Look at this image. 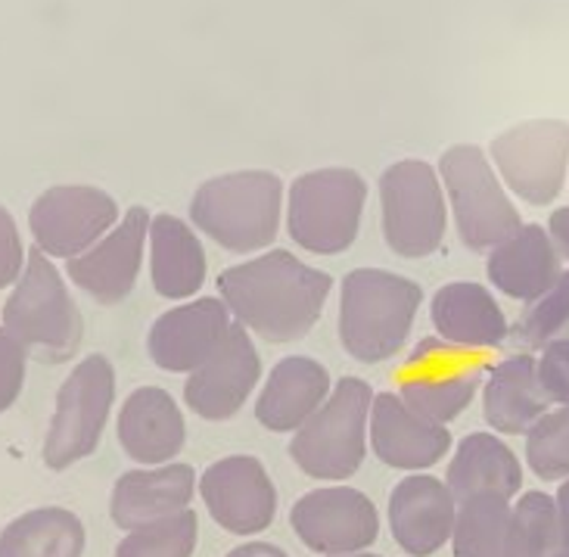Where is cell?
Wrapping results in <instances>:
<instances>
[{"instance_id":"52a82bcc","label":"cell","mask_w":569,"mask_h":557,"mask_svg":"<svg viewBox=\"0 0 569 557\" xmlns=\"http://www.w3.org/2000/svg\"><path fill=\"white\" fill-rule=\"evenodd\" d=\"M368 185L355 169L299 175L287 193V233L311 256H339L361 233Z\"/></svg>"},{"instance_id":"277c9868","label":"cell","mask_w":569,"mask_h":557,"mask_svg":"<svg viewBox=\"0 0 569 557\" xmlns=\"http://www.w3.org/2000/svg\"><path fill=\"white\" fill-rule=\"evenodd\" d=\"M3 327L16 342L44 365H62L84 340V318L57 265L41 249H29L26 271L3 302Z\"/></svg>"},{"instance_id":"d6986e66","label":"cell","mask_w":569,"mask_h":557,"mask_svg":"<svg viewBox=\"0 0 569 557\" xmlns=\"http://www.w3.org/2000/svg\"><path fill=\"white\" fill-rule=\"evenodd\" d=\"M458 501L446 483L430 474H411L392 489L389 529L408 557H430L451 543Z\"/></svg>"},{"instance_id":"2e32d148","label":"cell","mask_w":569,"mask_h":557,"mask_svg":"<svg viewBox=\"0 0 569 557\" xmlns=\"http://www.w3.org/2000/svg\"><path fill=\"white\" fill-rule=\"evenodd\" d=\"M153 216L143 206H131L112 231L88 252L66 262V275L100 306H119L138 287L143 249L150 240Z\"/></svg>"},{"instance_id":"83f0119b","label":"cell","mask_w":569,"mask_h":557,"mask_svg":"<svg viewBox=\"0 0 569 557\" xmlns=\"http://www.w3.org/2000/svg\"><path fill=\"white\" fill-rule=\"evenodd\" d=\"M84 527L66 508H34L0 529V557H81Z\"/></svg>"},{"instance_id":"4dcf8cb0","label":"cell","mask_w":569,"mask_h":557,"mask_svg":"<svg viewBox=\"0 0 569 557\" xmlns=\"http://www.w3.org/2000/svg\"><path fill=\"white\" fill-rule=\"evenodd\" d=\"M569 334V268L560 275L555 287L539 299L526 302L520 318L510 325L508 340L517 346V352H536L545 349L548 342L563 340Z\"/></svg>"},{"instance_id":"74e56055","label":"cell","mask_w":569,"mask_h":557,"mask_svg":"<svg viewBox=\"0 0 569 557\" xmlns=\"http://www.w3.org/2000/svg\"><path fill=\"white\" fill-rule=\"evenodd\" d=\"M228 557H290V555L271 543H247V545H237V548H231Z\"/></svg>"},{"instance_id":"3957f363","label":"cell","mask_w":569,"mask_h":557,"mask_svg":"<svg viewBox=\"0 0 569 557\" xmlns=\"http://www.w3.org/2000/svg\"><path fill=\"white\" fill-rule=\"evenodd\" d=\"M283 181L274 171L247 169L202 181L190 200V225L228 252H262L280 233Z\"/></svg>"},{"instance_id":"5b68a950","label":"cell","mask_w":569,"mask_h":557,"mask_svg":"<svg viewBox=\"0 0 569 557\" xmlns=\"http://www.w3.org/2000/svg\"><path fill=\"white\" fill-rule=\"evenodd\" d=\"M373 389L361 377L337 380L327 402L296 430L290 458L311 480L342 483L355 477L368 455Z\"/></svg>"},{"instance_id":"e0dca14e","label":"cell","mask_w":569,"mask_h":557,"mask_svg":"<svg viewBox=\"0 0 569 557\" xmlns=\"http://www.w3.org/2000/svg\"><path fill=\"white\" fill-rule=\"evenodd\" d=\"M259 380H262V361L252 334L233 321L228 340L216 356L193 374H187L184 402L202 420L212 424L231 420L247 405Z\"/></svg>"},{"instance_id":"ac0fdd59","label":"cell","mask_w":569,"mask_h":557,"mask_svg":"<svg viewBox=\"0 0 569 557\" xmlns=\"http://www.w3.org/2000/svg\"><path fill=\"white\" fill-rule=\"evenodd\" d=\"M368 442L383 465L396 470H427L451 449L446 424L417 415L399 392H380L370 405Z\"/></svg>"},{"instance_id":"30bf717a","label":"cell","mask_w":569,"mask_h":557,"mask_svg":"<svg viewBox=\"0 0 569 557\" xmlns=\"http://www.w3.org/2000/svg\"><path fill=\"white\" fill-rule=\"evenodd\" d=\"M489 159L513 197L529 206H551L569 178V122L532 119L501 131Z\"/></svg>"},{"instance_id":"cb8c5ba5","label":"cell","mask_w":569,"mask_h":557,"mask_svg":"<svg viewBox=\"0 0 569 557\" xmlns=\"http://www.w3.org/2000/svg\"><path fill=\"white\" fill-rule=\"evenodd\" d=\"M333 392L330 371L318 358H280L256 399V420L271 434H296Z\"/></svg>"},{"instance_id":"d4e9b609","label":"cell","mask_w":569,"mask_h":557,"mask_svg":"<svg viewBox=\"0 0 569 557\" xmlns=\"http://www.w3.org/2000/svg\"><path fill=\"white\" fill-rule=\"evenodd\" d=\"M551 411V399L541 389L536 358L513 352L498 361L482 384V418L505 436L529 434Z\"/></svg>"},{"instance_id":"f546056e","label":"cell","mask_w":569,"mask_h":557,"mask_svg":"<svg viewBox=\"0 0 569 557\" xmlns=\"http://www.w3.org/2000/svg\"><path fill=\"white\" fill-rule=\"evenodd\" d=\"M510 527V498L473 496L458 501L455 517V557H505Z\"/></svg>"},{"instance_id":"9a60e30c","label":"cell","mask_w":569,"mask_h":557,"mask_svg":"<svg viewBox=\"0 0 569 557\" xmlns=\"http://www.w3.org/2000/svg\"><path fill=\"white\" fill-rule=\"evenodd\" d=\"M231 327L233 318L221 296L187 299L156 318L147 334V352L162 371L193 374L224 346Z\"/></svg>"},{"instance_id":"7a4b0ae2","label":"cell","mask_w":569,"mask_h":557,"mask_svg":"<svg viewBox=\"0 0 569 557\" xmlns=\"http://www.w3.org/2000/svg\"><path fill=\"white\" fill-rule=\"evenodd\" d=\"M423 302L420 284L383 268H355L339 284V340L365 365L396 358Z\"/></svg>"},{"instance_id":"4fadbf2b","label":"cell","mask_w":569,"mask_h":557,"mask_svg":"<svg viewBox=\"0 0 569 557\" xmlns=\"http://www.w3.org/2000/svg\"><path fill=\"white\" fill-rule=\"evenodd\" d=\"M290 527L308 551L323 557L358 555L380 536V514L361 489L321 486L292 505Z\"/></svg>"},{"instance_id":"1f68e13d","label":"cell","mask_w":569,"mask_h":557,"mask_svg":"<svg viewBox=\"0 0 569 557\" xmlns=\"http://www.w3.org/2000/svg\"><path fill=\"white\" fill-rule=\"evenodd\" d=\"M197 543H200V520H197V511L184 508V511L131 529L122 543L116 545L112 557H193Z\"/></svg>"},{"instance_id":"60d3db41","label":"cell","mask_w":569,"mask_h":557,"mask_svg":"<svg viewBox=\"0 0 569 557\" xmlns=\"http://www.w3.org/2000/svg\"><path fill=\"white\" fill-rule=\"evenodd\" d=\"M567 557H569V551H567Z\"/></svg>"},{"instance_id":"7c38bea8","label":"cell","mask_w":569,"mask_h":557,"mask_svg":"<svg viewBox=\"0 0 569 557\" xmlns=\"http://www.w3.org/2000/svg\"><path fill=\"white\" fill-rule=\"evenodd\" d=\"M119 202L91 185L47 187L29 209L34 247L50 259L72 262L119 225Z\"/></svg>"},{"instance_id":"ab89813d","label":"cell","mask_w":569,"mask_h":557,"mask_svg":"<svg viewBox=\"0 0 569 557\" xmlns=\"http://www.w3.org/2000/svg\"><path fill=\"white\" fill-rule=\"evenodd\" d=\"M337 557H380V555H365V551H358V555H337Z\"/></svg>"},{"instance_id":"7402d4cb","label":"cell","mask_w":569,"mask_h":557,"mask_svg":"<svg viewBox=\"0 0 569 557\" xmlns=\"http://www.w3.org/2000/svg\"><path fill=\"white\" fill-rule=\"evenodd\" d=\"M563 271H567L563 259L545 225H523L505 243H498L486 259L489 284L498 294L523 306L548 294Z\"/></svg>"},{"instance_id":"d6a6232c","label":"cell","mask_w":569,"mask_h":557,"mask_svg":"<svg viewBox=\"0 0 569 557\" xmlns=\"http://www.w3.org/2000/svg\"><path fill=\"white\" fill-rule=\"evenodd\" d=\"M526 461L539 480H569V405L548 411L526 434Z\"/></svg>"},{"instance_id":"484cf974","label":"cell","mask_w":569,"mask_h":557,"mask_svg":"<svg viewBox=\"0 0 569 557\" xmlns=\"http://www.w3.org/2000/svg\"><path fill=\"white\" fill-rule=\"evenodd\" d=\"M150 280L153 290L171 302H187L206 284L209 265L197 231L184 218L159 212L150 221Z\"/></svg>"},{"instance_id":"836d02e7","label":"cell","mask_w":569,"mask_h":557,"mask_svg":"<svg viewBox=\"0 0 569 557\" xmlns=\"http://www.w3.org/2000/svg\"><path fill=\"white\" fill-rule=\"evenodd\" d=\"M26 371H29V352L16 342L7 327H0V415L10 411L22 396Z\"/></svg>"},{"instance_id":"44dd1931","label":"cell","mask_w":569,"mask_h":557,"mask_svg":"<svg viewBox=\"0 0 569 557\" xmlns=\"http://www.w3.org/2000/svg\"><path fill=\"white\" fill-rule=\"evenodd\" d=\"M197 486H200L197 470L181 461L128 470L112 486L109 517L116 527L131 533L143 524H153L159 517L190 508Z\"/></svg>"},{"instance_id":"8992f818","label":"cell","mask_w":569,"mask_h":557,"mask_svg":"<svg viewBox=\"0 0 569 557\" xmlns=\"http://www.w3.org/2000/svg\"><path fill=\"white\" fill-rule=\"evenodd\" d=\"M448 212L467 249L492 252L498 243L523 228V216L501 185L492 159L477 143H455L439 159Z\"/></svg>"},{"instance_id":"f1b7e54d","label":"cell","mask_w":569,"mask_h":557,"mask_svg":"<svg viewBox=\"0 0 569 557\" xmlns=\"http://www.w3.org/2000/svg\"><path fill=\"white\" fill-rule=\"evenodd\" d=\"M569 543L548 493H526L510 508L508 548L505 557H567Z\"/></svg>"},{"instance_id":"6da1fadb","label":"cell","mask_w":569,"mask_h":557,"mask_svg":"<svg viewBox=\"0 0 569 557\" xmlns=\"http://www.w3.org/2000/svg\"><path fill=\"white\" fill-rule=\"evenodd\" d=\"M333 278L287 249H268L218 275V296L231 318L264 342H296L321 321Z\"/></svg>"},{"instance_id":"ba28073f","label":"cell","mask_w":569,"mask_h":557,"mask_svg":"<svg viewBox=\"0 0 569 557\" xmlns=\"http://www.w3.org/2000/svg\"><path fill=\"white\" fill-rule=\"evenodd\" d=\"M380 228L401 259H427L442 247L448 200L439 171L423 159H401L380 175Z\"/></svg>"},{"instance_id":"d590c367","label":"cell","mask_w":569,"mask_h":557,"mask_svg":"<svg viewBox=\"0 0 569 557\" xmlns=\"http://www.w3.org/2000/svg\"><path fill=\"white\" fill-rule=\"evenodd\" d=\"M26 259L29 252L22 247V237L16 228V218L0 206V290L13 287L16 280L26 271Z\"/></svg>"},{"instance_id":"9c48e42d","label":"cell","mask_w":569,"mask_h":557,"mask_svg":"<svg viewBox=\"0 0 569 557\" xmlns=\"http://www.w3.org/2000/svg\"><path fill=\"white\" fill-rule=\"evenodd\" d=\"M116 402V368L107 356L81 358L57 392V408L47 427L44 465L50 470L84 461L97 451Z\"/></svg>"},{"instance_id":"8fae6325","label":"cell","mask_w":569,"mask_h":557,"mask_svg":"<svg viewBox=\"0 0 569 557\" xmlns=\"http://www.w3.org/2000/svg\"><path fill=\"white\" fill-rule=\"evenodd\" d=\"M486 384V368L477 352L451 346L442 337H427L415 346L399 374L401 402L417 415L451 424L473 402L477 389Z\"/></svg>"},{"instance_id":"5bb4252c","label":"cell","mask_w":569,"mask_h":557,"mask_svg":"<svg viewBox=\"0 0 569 557\" xmlns=\"http://www.w3.org/2000/svg\"><path fill=\"white\" fill-rule=\"evenodd\" d=\"M197 493L218 527L233 536L264 533L278 514V489L256 455H228L209 465Z\"/></svg>"},{"instance_id":"603a6c76","label":"cell","mask_w":569,"mask_h":557,"mask_svg":"<svg viewBox=\"0 0 569 557\" xmlns=\"http://www.w3.org/2000/svg\"><path fill=\"white\" fill-rule=\"evenodd\" d=\"M430 321L451 346L486 352L508 342L510 325L489 287L473 280H451L432 296Z\"/></svg>"},{"instance_id":"f35d334b","label":"cell","mask_w":569,"mask_h":557,"mask_svg":"<svg viewBox=\"0 0 569 557\" xmlns=\"http://www.w3.org/2000/svg\"><path fill=\"white\" fill-rule=\"evenodd\" d=\"M555 501H557V514H560V524H563V536H567V543H569V480L560 483Z\"/></svg>"},{"instance_id":"8d00e7d4","label":"cell","mask_w":569,"mask_h":557,"mask_svg":"<svg viewBox=\"0 0 569 557\" xmlns=\"http://www.w3.org/2000/svg\"><path fill=\"white\" fill-rule=\"evenodd\" d=\"M545 228H548V233H551V240H555L560 259H563V262H569V206H560V209H555Z\"/></svg>"},{"instance_id":"e575fe53","label":"cell","mask_w":569,"mask_h":557,"mask_svg":"<svg viewBox=\"0 0 569 557\" xmlns=\"http://www.w3.org/2000/svg\"><path fill=\"white\" fill-rule=\"evenodd\" d=\"M541 389L548 392L551 405L567 408L569 405V337L548 342L536 358Z\"/></svg>"},{"instance_id":"ffe728a7","label":"cell","mask_w":569,"mask_h":557,"mask_svg":"<svg viewBox=\"0 0 569 557\" xmlns=\"http://www.w3.org/2000/svg\"><path fill=\"white\" fill-rule=\"evenodd\" d=\"M116 430L124 455L147 467L171 465L187 446L184 411L162 387L134 389L124 399Z\"/></svg>"},{"instance_id":"4316f807","label":"cell","mask_w":569,"mask_h":557,"mask_svg":"<svg viewBox=\"0 0 569 557\" xmlns=\"http://www.w3.org/2000/svg\"><path fill=\"white\" fill-rule=\"evenodd\" d=\"M446 486L455 501H467L473 496H520L523 489V467L510 451L505 439L492 434L463 436L448 465Z\"/></svg>"}]
</instances>
